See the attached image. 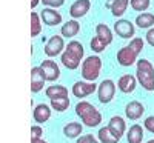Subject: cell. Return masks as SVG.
<instances>
[{
  "label": "cell",
  "instance_id": "d4e9b609",
  "mask_svg": "<svg viewBox=\"0 0 154 143\" xmlns=\"http://www.w3.org/2000/svg\"><path fill=\"white\" fill-rule=\"evenodd\" d=\"M97 135H99V141H100V143H119V141H120V138L116 137V135L111 132V129H109L108 126L100 128L99 132H97Z\"/></svg>",
  "mask_w": 154,
  "mask_h": 143
},
{
  "label": "cell",
  "instance_id": "cb8c5ba5",
  "mask_svg": "<svg viewBox=\"0 0 154 143\" xmlns=\"http://www.w3.org/2000/svg\"><path fill=\"white\" fill-rule=\"evenodd\" d=\"M45 94L46 97L51 100V99H57V97H65L68 96V89L62 85H51L45 89Z\"/></svg>",
  "mask_w": 154,
  "mask_h": 143
},
{
  "label": "cell",
  "instance_id": "3957f363",
  "mask_svg": "<svg viewBox=\"0 0 154 143\" xmlns=\"http://www.w3.org/2000/svg\"><path fill=\"white\" fill-rule=\"evenodd\" d=\"M75 114L82 119L83 125L85 126H89V128H96L100 125L102 122V114L99 112V109L91 105L89 102H79L75 105Z\"/></svg>",
  "mask_w": 154,
  "mask_h": 143
},
{
  "label": "cell",
  "instance_id": "4316f807",
  "mask_svg": "<svg viewBox=\"0 0 154 143\" xmlns=\"http://www.w3.org/2000/svg\"><path fill=\"white\" fill-rule=\"evenodd\" d=\"M42 32V19L37 12H31V37H37Z\"/></svg>",
  "mask_w": 154,
  "mask_h": 143
},
{
  "label": "cell",
  "instance_id": "5b68a950",
  "mask_svg": "<svg viewBox=\"0 0 154 143\" xmlns=\"http://www.w3.org/2000/svg\"><path fill=\"white\" fill-rule=\"evenodd\" d=\"M102 59L99 56H89L82 62V77L86 82H96L100 75Z\"/></svg>",
  "mask_w": 154,
  "mask_h": 143
},
{
  "label": "cell",
  "instance_id": "ac0fdd59",
  "mask_svg": "<svg viewBox=\"0 0 154 143\" xmlns=\"http://www.w3.org/2000/svg\"><path fill=\"white\" fill-rule=\"evenodd\" d=\"M128 5H130V0H108L106 2V8L111 9L114 17H122L126 12Z\"/></svg>",
  "mask_w": 154,
  "mask_h": 143
},
{
  "label": "cell",
  "instance_id": "f546056e",
  "mask_svg": "<svg viewBox=\"0 0 154 143\" xmlns=\"http://www.w3.org/2000/svg\"><path fill=\"white\" fill-rule=\"evenodd\" d=\"M75 143H100L94 135H91V134H86V135H80L79 138H77V141Z\"/></svg>",
  "mask_w": 154,
  "mask_h": 143
},
{
  "label": "cell",
  "instance_id": "e575fe53",
  "mask_svg": "<svg viewBox=\"0 0 154 143\" xmlns=\"http://www.w3.org/2000/svg\"><path fill=\"white\" fill-rule=\"evenodd\" d=\"M31 143H48L43 138H31Z\"/></svg>",
  "mask_w": 154,
  "mask_h": 143
},
{
  "label": "cell",
  "instance_id": "83f0119b",
  "mask_svg": "<svg viewBox=\"0 0 154 143\" xmlns=\"http://www.w3.org/2000/svg\"><path fill=\"white\" fill-rule=\"evenodd\" d=\"M130 5L134 11H146L151 5V0H130Z\"/></svg>",
  "mask_w": 154,
  "mask_h": 143
},
{
  "label": "cell",
  "instance_id": "7a4b0ae2",
  "mask_svg": "<svg viewBox=\"0 0 154 143\" xmlns=\"http://www.w3.org/2000/svg\"><path fill=\"white\" fill-rule=\"evenodd\" d=\"M83 56H85V49H83V45L77 40H71L63 54L60 56V62L65 68L74 71L80 66V62H83Z\"/></svg>",
  "mask_w": 154,
  "mask_h": 143
},
{
  "label": "cell",
  "instance_id": "9a60e30c",
  "mask_svg": "<svg viewBox=\"0 0 154 143\" xmlns=\"http://www.w3.org/2000/svg\"><path fill=\"white\" fill-rule=\"evenodd\" d=\"M143 112H145V106L137 100L130 102L125 106V115H126V119H130V120H139L140 117L143 115Z\"/></svg>",
  "mask_w": 154,
  "mask_h": 143
},
{
  "label": "cell",
  "instance_id": "d6a6232c",
  "mask_svg": "<svg viewBox=\"0 0 154 143\" xmlns=\"http://www.w3.org/2000/svg\"><path fill=\"white\" fill-rule=\"evenodd\" d=\"M143 128L146 129V131H149L151 134H154V115L146 117L145 122H143Z\"/></svg>",
  "mask_w": 154,
  "mask_h": 143
},
{
  "label": "cell",
  "instance_id": "5bb4252c",
  "mask_svg": "<svg viewBox=\"0 0 154 143\" xmlns=\"http://www.w3.org/2000/svg\"><path fill=\"white\" fill-rule=\"evenodd\" d=\"M89 8H91V2L89 0H75L69 8V16L72 19H80L88 14Z\"/></svg>",
  "mask_w": 154,
  "mask_h": 143
},
{
  "label": "cell",
  "instance_id": "44dd1931",
  "mask_svg": "<svg viewBox=\"0 0 154 143\" xmlns=\"http://www.w3.org/2000/svg\"><path fill=\"white\" fill-rule=\"evenodd\" d=\"M83 131V126L77 122H69L68 125L63 126V134L68 138H79Z\"/></svg>",
  "mask_w": 154,
  "mask_h": 143
},
{
  "label": "cell",
  "instance_id": "8d00e7d4",
  "mask_svg": "<svg viewBox=\"0 0 154 143\" xmlns=\"http://www.w3.org/2000/svg\"><path fill=\"white\" fill-rule=\"evenodd\" d=\"M146 143H154V140H148V141H146Z\"/></svg>",
  "mask_w": 154,
  "mask_h": 143
},
{
  "label": "cell",
  "instance_id": "4fadbf2b",
  "mask_svg": "<svg viewBox=\"0 0 154 143\" xmlns=\"http://www.w3.org/2000/svg\"><path fill=\"white\" fill-rule=\"evenodd\" d=\"M40 19L48 26H57L59 23H62V14L56 11V8H45L40 12Z\"/></svg>",
  "mask_w": 154,
  "mask_h": 143
},
{
  "label": "cell",
  "instance_id": "9c48e42d",
  "mask_svg": "<svg viewBox=\"0 0 154 143\" xmlns=\"http://www.w3.org/2000/svg\"><path fill=\"white\" fill-rule=\"evenodd\" d=\"M114 31L122 38H134V34H136L134 25L130 20H125V19H120L114 23Z\"/></svg>",
  "mask_w": 154,
  "mask_h": 143
},
{
  "label": "cell",
  "instance_id": "277c9868",
  "mask_svg": "<svg viewBox=\"0 0 154 143\" xmlns=\"http://www.w3.org/2000/svg\"><path fill=\"white\" fill-rule=\"evenodd\" d=\"M136 77L145 91H154V66L149 60L140 59L136 63Z\"/></svg>",
  "mask_w": 154,
  "mask_h": 143
},
{
  "label": "cell",
  "instance_id": "7402d4cb",
  "mask_svg": "<svg viewBox=\"0 0 154 143\" xmlns=\"http://www.w3.org/2000/svg\"><path fill=\"white\" fill-rule=\"evenodd\" d=\"M128 143H142L143 140V128L140 125H133L126 134Z\"/></svg>",
  "mask_w": 154,
  "mask_h": 143
},
{
  "label": "cell",
  "instance_id": "836d02e7",
  "mask_svg": "<svg viewBox=\"0 0 154 143\" xmlns=\"http://www.w3.org/2000/svg\"><path fill=\"white\" fill-rule=\"evenodd\" d=\"M145 38H146V42L154 48V28H149L148 31H146V35H145Z\"/></svg>",
  "mask_w": 154,
  "mask_h": 143
},
{
  "label": "cell",
  "instance_id": "30bf717a",
  "mask_svg": "<svg viewBox=\"0 0 154 143\" xmlns=\"http://www.w3.org/2000/svg\"><path fill=\"white\" fill-rule=\"evenodd\" d=\"M46 82V77L43 74V69L40 66H34L31 69V93L37 94L43 89V85Z\"/></svg>",
  "mask_w": 154,
  "mask_h": 143
},
{
  "label": "cell",
  "instance_id": "1f68e13d",
  "mask_svg": "<svg viewBox=\"0 0 154 143\" xmlns=\"http://www.w3.org/2000/svg\"><path fill=\"white\" fill-rule=\"evenodd\" d=\"M42 3L48 8H60L65 3V0H42Z\"/></svg>",
  "mask_w": 154,
  "mask_h": 143
},
{
  "label": "cell",
  "instance_id": "603a6c76",
  "mask_svg": "<svg viewBox=\"0 0 154 143\" xmlns=\"http://www.w3.org/2000/svg\"><path fill=\"white\" fill-rule=\"evenodd\" d=\"M136 25L142 29H149L154 25V14L151 12H142L136 17Z\"/></svg>",
  "mask_w": 154,
  "mask_h": 143
},
{
  "label": "cell",
  "instance_id": "2e32d148",
  "mask_svg": "<svg viewBox=\"0 0 154 143\" xmlns=\"http://www.w3.org/2000/svg\"><path fill=\"white\" fill-rule=\"evenodd\" d=\"M108 128L111 129V132H112L116 137L122 138V135H123L125 131H126V123H125V120L122 119V117L114 115V117H111V119H109Z\"/></svg>",
  "mask_w": 154,
  "mask_h": 143
},
{
  "label": "cell",
  "instance_id": "7c38bea8",
  "mask_svg": "<svg viewBox=\"0 0 154 143\" xmlns=\"http://www.w3.org/2000/svg\"><path fill=\"white\" fill-rule=\"evenodd\" d=\"M137 83H139V82H137V77H136V75L125 74V75H122L120 79L117 80V88H119L120 93L130 94V93H133V91L136 89Z\"/></svg>",
  "mask_w": 154,
  "mask_h": 143
},
{
  "label": "cell",
  "instance_id": "4dcf8cb0",
  "mask_svg": "<svg viewBox=\"0 0 154 143\" xmlns=\"http://www.w3.org/2000/svg\"><path fill=\"white\" fill-rule=\"evenodd\" d=\"M31 138H43V129L38 125L31 126Z\"/></svg>",
  "mask_w": 154,
  "mask_h": 143
},
{
  "label": "cell",
  "instance_id": "484cf974",
  "mask_svg": "<svg viewBox=\"0 0 154 143\" xmlns=\"http://www.w3.org/2000/svg\"><path fill=\"white\" fill-rule=\"evenodd\" d=\"M49 106L53 108L54 111H57V112H63V111H66L68 106H69V99H68V96L51 99V105Z\"/></svg>",
  "mask_w": 154,
  "mask_h": 143
},
{
  "label": "cell",
  "instance_id": "8992f818",
  "mask_svg": "<svg viewBox=\"0 0 154 143\" xmlns=\"http://www.w3.org/2000/svg\"><path fill=\"white\" fill-rule=\"evenodd\" d=\"M65 42H63V37L62 35H53L46 42L45 45V54L46 57H57V56H62L63 51H65Z\"/></svg>",
  "mask_w": 154,
  "mask_h": 143
},
{
  "label": "cell",
  "instance_id": "d6986e66",
  "mask_svg": "<svg viewBox=\"0 0 154 143\" xmlns=\"http://www.w3.org/2000/svg\"><path fill=\"white\" fill-rule=\"evenodd\" d=\"M51 106L45 105V103H40L34 108V112H32V117L37 123H45L51 119Z\"/></svg>",
  "mask_w": 154,
  "mask_h": 143
},
{
  "label": "cell",
  "instance_id": "ffe728a7",
  "mask_svg": "<svg viewBox=\"0 0 154 143\" xmlns=\"http://www.w3.org/2000/svg\"><path fill=\"white\" fill-rule=\"evenodd\" d=\"M96 37L100 38V40L103 43H106V45L112 43V31L106 26L105 23H99L96 26Z\"/></svg>",
  "mask_w": 154,
  "mask_h": 143
},
{
  "label": "cell",
  "instance_id": "f1b7e54d",
  "mask_svg": "<svg viewBox=\"0 0 154 143\" xmlns=\"http://www.w3.org/2000/svg\"><path fill=\"white\" fill-rule=\"evenodd\" d=\"M91 49L94 51V53H102V51H105L106 49V43H103L100 40V38H97V37H94V38H91Z\"/></svg>",
  "mask_w": 154,
  "mask_h": 143
},
{
  "label": "cell",
  "instance_id": "d590c367",
  "mask_svg": "<svg viewBox=\"0 0 154 143\" xmlns=\"http://www.w3.org/2000/svg\"><path fill=\"white\" fill-rule=\"evenodd\" d=\"M38 2H42V0H31V9H34L38 5Z\"/></svg>",
  "mask_w": 154,
  "mask_h": 143
},
{
  "label": "cell",
  "instance_id": "ba28073f",
  "mask_svg": "<svg viewBox=\"0 0 154 143\" xmlns=\"http://www.w3.org/2000/svg\"><path fill=\"white\" fill-rule=\"evenodd\" d=\"M97 88H99V86H97L94 82H86V80H83V82H75V83L72 85L71 93H72L74 97H77V99H85V97H88V96L94 94L96 91H97Z\"/></svg>",
  "mask_w": 154,
  "mask_h": 143
},
{
  "label": "cell",
  "instance_id": "e0dca14e",
  "mask_svg": "<svg viewBox=\"0 0 154 143\" xmlns=\"http://www.w3.org/2000/svg\"><path fill=\"white\" fill-rule=\"evenodd\" d=\"M79 32H80V23L77 22L75 19L68 20L66 23H63V26L60 28V34H62V37H65V38H72Z\"/></svg>",
  "mask_w": 154,
  "mask_h": 143
},
{
  "label": "cell",
  "instance_id": "52a82bcc",
  "mask_svg": "<svg viewBox=\"0 0 154 143\" xmlns=\"http://www.w3.org/2000/svg\"><path fill=\"white\" fill-rule=\"evenodd\" d=\"M114 94H116V83L111 79L103 80V82L99 85V88H97L99 102L103 103V105H106V103H109L114 99Z\"/></svg>",
  "mask_w": 154,
  "mask_h": 143
},
{
  "label": "cell",
  "instance_id": "6da1fadb",
  "mask_svg": "<svg viewBox=\"0 0 154 143\" xmlns=\"http://www.w3.org/2000/svg\"><path fill=\"white\" fill-rule=\"evenodd\" d=\"M143 46H145L143 38L134 37L128 46H123L117 51V63L123 68H128V66H131V65L137 63V57L142 53Z\"/></svg>",
  "mask_w": 154,
  "mask_h": 143
},
{
  "label": "cell",
  "instance_id": "8fae6325",
  "mask_svg": "<svg viewBox=\"0 0 154 143\" xmlns=\"http://www.w3.org/2000/svg\"><path fill=\"white\" fill-rule=\"evenodd\" d=\"M40 68L43 69V74L46 77V82H56L60 77V68L54 60H43Z\"/></svg>",
  "mask_w": 154,
  "mask_h": 143
}]
</instances>
